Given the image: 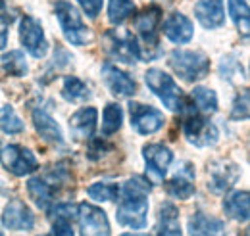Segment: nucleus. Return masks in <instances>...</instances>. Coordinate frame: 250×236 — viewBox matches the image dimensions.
<instances>
[{"mask_svg":"<svg viewBox=\"0 0 250 236\" xmlns=\"http://www.w3.org/2000/svg\"><path fill=\"white\" fill-rule=\"evenodd\" d=\"M87 194L96 202H114L120 196V186L114 182H94L87 188Z\"/></svg>","mask_w":250,"mask_h":236,"instance_id":"c756f323","label":"nucleus"},{"mask_svg":"<svg viewBox=\"0 0 250 236\" xmlns=\"http://www.w3.org/2000/svg\"><path fill=\"white\" fill-rule=\"evenodd\" d=\"M192 102L204 114H212V112L218 110V96H216L214 90L208 89V87H194V90H192Z\"/></svg>","mask_w":250,"mask_h":236,"instance_id":"bb28decb","label":"nucleus"},{"mask_svg":"<svg viewBox=\"0 0 250 236\" xmlns=\"http://www.w3.org/2000/svg\"><path fill=\"white\" fill-rule=\"evenodd\" d=\"M250 108H249V90L245 89L243 94H239L233 102V110H231V119H249Z\"/></svg>","mask_w":250,"mask_h":236,"instance_id":"473e14b6","label":"nucleus"},{"mask_svg":"<svg viewBox=\"0 0 250 236\" xmlns=\"http://www.w3.org/2000/svg\"><path fill=\"white\" fill-rule=\"evenodd\" d=\"M241 175V169L231 163V161H219L210 167V180L208 186L214 194H223L227 192Z\"/></svg>","mask_w":250,"mask_h":236,"instance_id":"ddd939ff","label":"nucleus"},{"mask_svg":"<svg viewBox=\"0 0 250 236\" xmlns=\"http://www.w3.org/2000/svg\"><path fill=\"white\" fill-rule=\"evenodd\" d=\"M194 16L206 29H218L225 21L223 2L221 0H198L194 6Z\"/></svg>","mask_w":250,"mask_h":236,"instance_id":"2eb2a0df","label":"nucleus"},{"mask_svg":"<svg viewBox=\"0 0 250 236\" xmlns=\"http://www.w3.org/2000/svg\"><path fill=\"white\" fill-rule=\"evenodd\" d=\"M164 33H166V37L171 42H175V44H187L188 40L192 39L194 29H192V23L188 21L187 16H183L179 12H173L167 18L166 25H164Z\"/></svg>","mask_w":250,"mask_h":236,"instance_id":"f3484780","label":"nucleus"},{"mask_svg":"<svg viewBox=\"0 0 250 236\" xmlns=\"http://www.w3.org/2000/svg\"><path fill=\"white\" fill-rule=\"evenodd\" d=\"M148 192H150V180L141 175L125 180L120 188L122 206L118 207L116 217L118 223L129 227L133 231L146 227V215H148Z\"/></svg>","mask_w":250,"mask_h":236,"instance_id":"f257e3e1","label":"nucleus"},{"mask_svg":"<svg viewBox=\"0 0 250 236\" xmlns=\"http://www.w3.org/2000/svg\"><path fill=\"white\" fill-rule=\"evenodd\" d=\"M62 96L69 102H79L89 96L87 85L77 77H65L62 85Z\"/></svg>","mask_w":250,"mask_h":236,"instance_id":"7c9ffc66","label":"nucleus"},{"mask_svg":"<svg viewBox=\"0 0 250 236\" xmlns=\"http://www.w3.org/2000/svg\"><path fill=\"white\" fill-rule=\"evenodd\" d=\"M160 21H162V10L158 6H148L135 16V29L148 42V40H154Z\"/></svg>","mask_w":250,"mask_h":236,"instance_id":"4be33fe9","label":"nucleus"},{"mask_svg":"<svg viewBox=\"0 0 250 236\" xmlns=\"http://www.w3.org/2000/svg\"><path fill=\"white\" fill-rule=\"evenodd\" d=\"M0 131L8 135H18L23 131V121L18 118L12 106H2L0 108Z\"/></svg>","mask_w":250,"mask_h":236,"instance_id":"2f4dec72","label":"nucleus"},{"mask_svg":"<svg viewBox=\"0 0 250 236\" xmlns=\"http://www.w3.org/2000/svg\"><path fill=\"white\" fill-rule=\"evenodd\" d=\"M129 112H131V125L137 133L141 135H152L164 127V116L156 108L139 104V102H129Z\"/></svg>","mask_w":250,"mask_h":236,"instance_id":"6e6552de","label":"nucleus"},{"mask_svg":"<svg viewBox=\"0 0 250 236\" xmlns=\"http://www.w3.org/2000/svg\"><path fill=\"white\" fill-rule=\"evenodd\" d=\"M50 236H73V229L67 219H54L52 223V235Z\"/></svg>","mask_w":250,"mask_h":236,"instance_id":"f704fd0d","label":"nucleus"},{"mask_svg":"<svg viewBox=\"0 0 250 236\" xmlns=\"http://www.w3.org/2000/svg\"><path fill=\"white\" fill-rule=\"evenodd\" d=\"M2 225L10 231H31L35 227V215L21 200H12L2 211Z\"/></svg>","mask_w":250,"mask_h":236,"instance_id":"f8f14e48","label":"nucleus"},{"mask_svg":"<svg viewBox=\"0 0 250 236\" xmlns=\"http://www.w3.org/2000/svg\"><path fill=\"white\" fill-rule=\"evenodd\" d=\"M223 211L233 221L247 223L250 217V194L247 190L231 192L223 202Z\"/></svg>","mask_w":250,"mask_h":236,"instance_id":"aec40b11","label":"nucleus"},{"mask_svg":"<svg viewBox=\"0 0 250 236\" xmlns=\"http://www.w3.org/2000/svg\"><path fill=\"white\" fill-rule=\"evenodd\" d=\"M188 235L190 236H225V225L216 219L210 217L202 211L194 213L188 221Z\"/></svg>","mask_w":250,"mask_h":236,"instance_id":"6ab92c4d","label":"nucleus"},{"mask_svg":"<svg viewBox=\"0 0 250 236\" xmlns=\"http://www.w3.org/2000/svg\"><path fill=\"white\" fill-rule=\"evenodd\" d=\"M166 190L169 196L177 200H187L194 194V178L192 171H177L169 180H166Z\"/></svg>","mask_w":250,"mask_h":236,"instance_id":"5701e85b","label":"nucleus"},{"mask_svg":"<svg viewBox=\"0 0 250 236\" xmlns=\"http://www.w3.org/2000/svg\"><path fill=\"white\" fill-rule=\"evenodd\" d=\"M104 46L112 56H116L120 61H125V63H133L141 58L139 40L135 37H131V33H125L124 37H118L116 33L108 31L104 35Z\"/></svg>","mask_w":250,"mask_h":236,"instance_id":"9d476101","label":"nucleus"},{"mask_svg":"<svg viewBox=\"0 0 250 236\" xmlns=\"http://www.w3.org/2000/svg\"><path fill=\"white\" fill-rule=\"evenodd\" d=\"M2 163L4 167L18 177L31 175L39 169V161L29 148L18 146V144H8L2 150Z\"/></svg>","mask_w":250,"mask_h":236,"instance_id":"423d86ee","label":"nucleus"},{"mask_svg":"<svg viewBox=\"0 0 250 236\" xmlns=\"http://www.w3.org/2000/svg\"><path fill=\"white\" fill-rule=\"evenodd\" d=\"M27 190H29L31 200L39 207L46 209V207L52 206V202H54V186H50L44 178H41V177L29 178Z\"/></svg>","mask_w":250,"mask_h":236,"instance_id":"b1692460","label":"nucleus"},{"mask_svg":"<svg viewBox=\"0 0 250 236\" xmlns=\"http://www.w3.org/2000/svg\"><path fill=\"white\" fill-rule=\"evenodd\" d=\"M143 157L146 163V173L156 180H164V175L173 159L171 150L164 144H146L143 148Z\"/></svg>","mask_w":250,"mask_h":236,"instance_id":"9b49d317","label":"nucleus"},{"mask_svg":"<svg viewBox=\"0 0 250 236\" xmlns=\"http://www.w3.org/2000/svg\"><path fill=\"white\" fill-rule=\"evenodd\" d=\"M145 81H146V87L164 102V106L167 110L183 112V108L187 106L185 94H183V90L175 85V81L166 71H160V69L152 67V69H148L145 73Z\"/></svg>","mask_w":250,"mask_h":236,"instance_id":"7ed1b4c3","label":"nucleus"},{"mask_svg":"<svg viewBox=\"0 0 250 236\" xmlns=\"http://www.w3.org/2000/svg\"><path fill=\"white\" fill-rule=\"evenodd\" d=\"M229 14L237 25V29L243 33V37L247 39L250 33V12H249V2L247 0H229Z\"/></svg>","mask_w":250,"mask_h":236,"instance_id":"393cba45","label":"nucleus"},{"mask_svg":"<svg viewBox=\"0 0 250 236\" xmlns=\"http://www.w3.org/2000/svg\"><path fill=\"white\" fill-rule=\"evenodd\" d=\"M77 2L81 4L83 12H85L89 18H96L98 12L102 10V2H104V0H77Z\"/></svg>","mask_w":250,"mask_h":236,"instance_id":"c9c22d12","label":"nucleus"},{"mask_svg":"<svg viewBox=\"0 0 250 236\" xmlns=\"http://www.w3.org/2000/svg\"><path fill=\"white\" fill-rule=\"evenodd\" d=\"M102 79H104V83H106V87L112 90V94H116V96H133L135 94V81L125 73L122 71L120 67H116V65H112V63H104L102 65Z\"/></svg>","mask_w":250,"mask_h":236,"instance_id":"4468645a","label":"nucleus"},{"mask_svg":"<svg viewBox=\"0 0 250 236\" xmlns=\"http://www.w3.org/2000/svg\"><path fill=\"white\" fill-rule=\"evenodd\" d=\"M135 14V4L133 0H110L108 6V18L114 25L124 23L125 20H129Z\"/></svg>","mask_w":250,"mask_h":236,"instance_id":"cd10ccee","label":"nucleus"},{"mask_svg":"<svg viewBox=\"0 0 250 236\" xmlns=\"http://www.w3.org/2000/svg\"><path fill=\"white\" fill-rule=\"evenodd\" d=\"M77 213V209L69 204H58V206H52V209H48V217L54 221V219H71L73 215Z\"/></svg>","mask_w":250,"mask_h":236,"instance_id":"72a5a7b5","label":"nucleus"},{"mask_svg":"<svg viewBox=\"0 0 250 236\" xmlns=\"http://www.w3.org/2000/svg\"><path fill=\"white\" fill-rule=\"evenodd\" d=\"M54 14H56V18L60 21V27H62L65 39L71 44L85 46V44H89L93 40V33L81 21V16L75 10V6H71L65 0H58L54 4Z\"/></svg>","mask_w":250,"mask_h":236,"instance_id":"20e7f679","label":"nucleus"},{"mask_svg":"<svg viewBox=\"0 0 250 236\" xmlns=\"http://www.w3.org/2000/svg\"><path fill=\"white\" fill-rule=\"evenodd\" d=\"M77 219L81 236H112L108 217L100 207L87 202L81 204L77 207Z\"/></svg>","mask_w":250,"mask_h":236,"instance_id":"0eeeda50","label":"nucleus"},{"mask_svg":"<svg viewBox=\"0 0 250 236\" xmlns=\"http://www.w3.org/2000/svg\"><path fill=\"white\" fill-rule=\"evenodd\" d=\"M20 40L25 46V50L31 52V56L35 58H42L48 52V42L44 39V31L41 27V23L31 16H25L20 23Z\"/></svg>","mask_w":250,"mask_h":236,"instance_id":"1a4fd4ad","label":"nucleus"},{"mask_svg":"<svg viewBox=\"0 0 250 236\" xmlns=\"http://www.w3.org/2000/svg\"><path fill=\"white\" fill-rule=\"evenodd\" d=\"M33 125H35L39 137L44 138L46 142H50V144H63V135L60 125L50 118L44 110H41V108L33 110Z\"/></svg>","mask_w":250,"mask_h":236,"instance_id":"dca6fc26","label":"nucleus"},{"mask_svg":"<svg viewBox=\"0 0 250 236\" xmlns=\"http://www.w3.org/2000/svg\"><path fill=\"white\" fill-rule=\"evenodd\" d=\"M122 123H124L122 108L118 104H108L104 108V116H102V133L104 135H114L116 131L122 129Z\"/></svg>","mask_w":250,"mask_h":236,"instance_id":"c85d7f7f","label":"nucleus"},{"mask_svg":"<svg viewBox=\"0 0 250 236\" xmlns=\"http://www.w3.org/2000/svg\"><path fill=\"white\" fill-rule=\"evenodd\" d=\"M122 236H148V235H131V233H125V235Z\"/></svg>","mask_w":250,"mask_h":236,"instance_id":"4c0bfd02","label":"nucleus"},{"mask_svg":"<svg viewBox=\"0 0 250 236\" xmlns=\"http://www.w3.org/2000/svg\"><path fill=\"white\" fill-rule=\"evenodd\" d=\"M0 4H2V0H0Z\"/></svg>","mask_w":250,"mask_h":236,"instance_id":"58836bf2","label":"nucleus"},{"mask_svg":"<svg viewBox=\"0 0 250 236\" xmlns=\"http://www.w3.org/2000/svg\"><path fill=\"white\" fill-rule=\"evenodd\" d=\"M154 236H181L179 227V209L171 204H162L158 211V223Z\"/></svg>","mask_w":250,"mask_h":236,"instance_id":"412c9836","label":"nucleus"},{"mask_svg":"<svg viewBox=\"0 0 250 236\" xmlns=\"http://www.w3.org/2000/svg\"><path fill=\"white\" fill-rule=\"evenodd\" d=\"M0 152H2V150H0Z\"/></svg>","mask_w":250,"mask_h":236,"instance_id":"a19ab883","label":"nucleus"},{"mask_svg":"<svg viewBox=\"0 0 250 236\" xmlns=\"http://www.w3.org/2000/svg\"><path fill=\"white\" fill-rule=\"evenodd\" d=\"M0 65L4 67L6 73L14 75V77H23L27 73V59L21 52L18 50H12V52H6L2 58H0Z\"/></svg>","mask_w":250,"mask_h":236,"instance_id":"a878e982","label":"nucleus"},{"mask_svg":"<svg viewBox=\"0 0 250 236\" xmlns=\"http://www.w3.org/2000/svg\"><path fill=\"white\" fill-rule=\"evenodd\" d=\"M167 63L173 73L187 83L204 79L210 71V58L194 50H173L167 58Z\"/></svg>","mask_w":250,"mask_h":236,"instance_id":"f03ea898","label":"nucleus"},{"mask_svg":"<svg viewBox=\"0 0 250 236\" xmlns=\"http://www.w3.org/2000/svg\"><path fill=\"white\" fill-rule=\"evenodd\" d=\"M185 114V121H183V131H185V137L190 144L202 148V146H212L218 142V129L212 121H208L206 118L198 116L190 106H185L183 112Z\"/></svg>","mask_w":250,"mask_h":236,"instance_id":"39448f33","label":"nucleus"},{"mask_svg":"<svg viewBox=\"0 0 250 236\" xmlns=\"http://www.w3.org/2000/svg\"><path fill=\"white\" fill-rule=\"evenodd\" d=\"M0 236H2V233H0Z\"/></svg>","mask_w":250,"mask_h":236,"instance_id":"ea45409f","label":"nucleus"},{"mask_svg":"<svg viewBox=\"0 0 250 236\" xmlns=\"http://www.w3.org/2000/svg\"><path fill=\"white\" fill-rule=\"evenodd\" d=\"M96 121H98V114L94 108H81L79 112H75L69 119V127H71L73 137L77 140L91 138L94 129H96Z\"/></svg>","mask_w":250,"mask_h":236,"instance_id":"a211bd4d","label":"nucleus"},{"mask_svg":"<svg viewBox=\"0 0 250 236\" xmlns=\"http://www.w3.org/2000/svg\"><path fill=\"white\" fill-rule=\"evenodd\" d=\"M6 42H8V21L0 18V50H4Z\"/></svg>","mask_w":250,"mask_h":236,"instance_id":"e433bc0d","label":"nucleus"}]
</instances>
